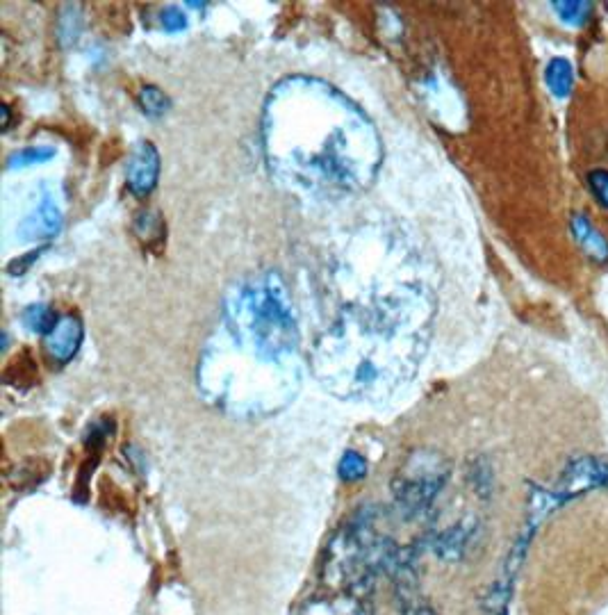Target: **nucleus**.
Instances as JSON below:
<instances>
[{"mask_svg": "<svg viewBox=\"0 0 608 615\" xmlns=\"http://www.w3.org/2000/svg\"><path fill=\"white\" fill-rule=\"evenodd\" d=\"M62 228V215L51 201H44L32 215L23 221L21 233L26 240H44V237H53L60 233Z\"/></svg>", "mask_w": 608, "mask_h": 615, "instance_id": "9", "label": "nucleus"}, {"mask_svg": "<svg viewBox=\"0 0 608 615\" xmlns=\"http://www.w3.org/2000/svg\"><path fill=\"white\" fill-rule=\"evenodd\" d=\"M367 474V461L356 451H347L340 463V477L347 481H360Z\"/></svg>", "mask_w": 608, "mask_h": 615, "instance_id": "15", "label": "nucleus"}, {"mask_svg": "<svg viewBox=\"0 0 608 615\" xmlns=\"http://www.w3.org/2000/svg\"><path fill=\"white\" fill-rule=\"evenodd\" d=\"M545 80H547L549 92H552L554 96L568 98L574 87V67L568 60H563V57H554V60L547 64Z\"/></svg>", "mask_w": 608, "mask_h": 615, "instance_id": "10", "label": "nucleus"}, {"mask_svg": "<svg viewBox=\"0 0 608 615\" xmlns=\"http://www.w3.org/2000/svg\"><path fill=\"white\" fill-rule=\"evenodd\" d=\"M137 101H139V108H142L144 114H149V117H162V114L167 112L169 105H171L169 96L164 94L162 89L153 87V85L142 87V92H139Z\"/></svg>", "mask_w": 608, "mask_h": 615, "instance_id": "13", "label": "nucleus"}, {"mask_svg": "<svg viewBox=\"0 0 608 615\" xmlns=\"http://www.w3.org/2000/svg\"><path fill=\"white\" fill-rule=\"evenodd\" d=\"M606 149H608V137H606Z\"/></svg>", "mask_w": 608, "mask_h": 615, "instance_id": "18", "label": "nucleus"}, {"mask_svg": "<svg viewBox=\"0 0 608 615\" xmlns=\"http://www.w3.org/2000/svg\"><path fill=\"white\" fill-rule=\"evenodd\" d=\"M552 7L556 10L558 19L574 28L586 26L590 14H593V3H588V0H556Z\"/></svg>", "mask_w": 608, "mask_h": 615, "instance_id": "11", "label": "nucleus"}, {"mask_svg": "<svg viewBox=\"0 0 608 615\" xmlns=\"http://www.w3.org/2000/svg\"><path fill=\"white\" fill-rule=\"evenodd\" d=\"M595 486H608V463L597 461V458H581L568 467L554 495H577Z\"/></svg>", "mask_w": 608, "mask_h": 615, "instance_id": "6", "label": "nucleus"}, {"mask_svg": "<svg viewBox=\"0 0 608 615\" xmlns=\"http://www.w3.org/2000/svg\"><path fill=\"white\" fill-rule=\"evenodd\" d=\"M82 335H85V328L78 317H62L57 326L51 333L46 335V349L57 363H69V360L78 354Z\"/></svg>", "mask_w": 608, "mask_h": 615, "instance_id": "7", "label": "nucleus"}, {"mask_svg": "<svg viewBox=\"0 0 608 615\" xmlns=\"http://www.w3.org/2000/svg\"><path fill=\"white\" fill-rule=\"evenodd\" d=\"M53 155H55V149H48V146H30V149H23V151L12 153L10 158H7V167H10V169L28 167V164L51 160Z\"/></svg>", "mask_w": 608, "mask_h": 615, "instance_id": "14", "label": "nucleus"}, {"mask_svg": "<svg viewBox=\"0 0 608 615\" xmlns=\"http://www.w3.org/2000/svg\"><path fill=\"white\" fill-rule=\"evenodd\" d=\"M588 185L590 192L595 194V199L608 208V171L606 169H595L588 174Z\"/></svg>", "mask_w": 608, "mask_h": 615, "instance_id": "16", "label": "nucleus"}, {"mask_svg": "<svg viewBox=\"0 0 608 615\" xmlns=\"http://www.w3.org/2000/svg\"><path fill=\"white\" fill-rule=\"evenodd\" d=\"M262 139L271 171L319 196L365 190L383 160L381 137L367 114L315 78H285L274 87Z\"/></svg>", "mask_w": 608, "mask_h": 615, "instance_id": "1", "label": "nucleus"}, {"mask_svg": "<svg viewBox=\"0 0 608 615\" xmlns=\"http://www.w3.org/2000/svg\"><path fill=\"white\" fill-rule=\"evenodd\" d=\"M572 235L588 258H593L599 265L608 262V240L593 226V221L583 215L572 217Z\"/></svg>", "mask_w": 608, "mask_h": 615, "instance_id": "8", "label": "nucleus"}, {"mask_svg": "<svg viewBox=\"0 0 608 615\" xmlns=\"http://www.w3.org/2000/svg\"><path fill=\"white\" fill-rule=\"evenodd\" d=\"M431 308L413 299L388 297L344 310L317 342L315 372L328 390L349 399L392 395L415 372L426 349Z\"/></svg>", "mask_w": 608, "mask_h": 615, "instance_id": "3", "label": "nucleus"}, {"mask_svg": "<svg viewBox=\"0 0 608 615\" xmlns=\"http://www.w3.org/2000/svg\"><path fill=\"white\" fill-rule=\"evenodd\" d=\"M55 310L51 306H44V303H37V306H30L26 313H23V324H26L32 333H44L48 335L57 326Z\"/></svg>", "mask_w": 608, "mask_h": 615, "instance_id": "12", "label": "nucleus"}, {"mask_svg": "<svg viewBox=\"0 0 608 615\" xmlns=\"http://www.w3.org/2000/svg\"><path fill=\"white\" fill-rule=\"evenodd\" d=\"M199 385L217 408L240 417L278 413L297 395L299 331L276 276L228 292L224 317L201 356Z\"/></svg>", "mask_w": 608, "mask_h": 615, "instance_id": "2", "label": "nucleus"}, {"mask_svg": "<svg viewBox=\"0 0 608 615\" xmlns=\"http://www.w3.org/2000/svg\"><path fill=\"white\" fill-rule=\"evenodd\" d=\"M399 477V506L404 508L408 515H419V511H424V508L431 504V499L438 495V490L447 479V470L442 467L438 456L417 454L413 461L404 467V472H401Z\"/></svg>", "mask_w": 608, "mask_h": 615, "instance_id": "4", "label": "nucleus"}, {"mask_svg": "<svg viewBox=\"0 0 608 615\" xmlns=\"http://www.w3.org/2000/svg\"><path fill=\"white\" fill-rule=\"evenodd\" d=\"M160 155L151 142H142L130 155L128 162V187L137 196H146L158 185Z\"/></svg>", "mask_w": 608, "mask_h": 615, "instance_id": "5", "label": "nucleus"}, {"mask_svg": "<svg viewBox=\"0 0 608 615\" xmlns=\"http://www.w3.org/2000/svg\"><path fill=\"white\" fill-rule=\"evenodd\" d=\"M162 26H164V30H169V32H180V30L187 28V19H185L183 12L176 10V7H171V10L162 14Z\"/></svg>", "mask_w": 608, "mask_h": 615, "instance_id": "17", "label": "nucleus"}]
</instances>
